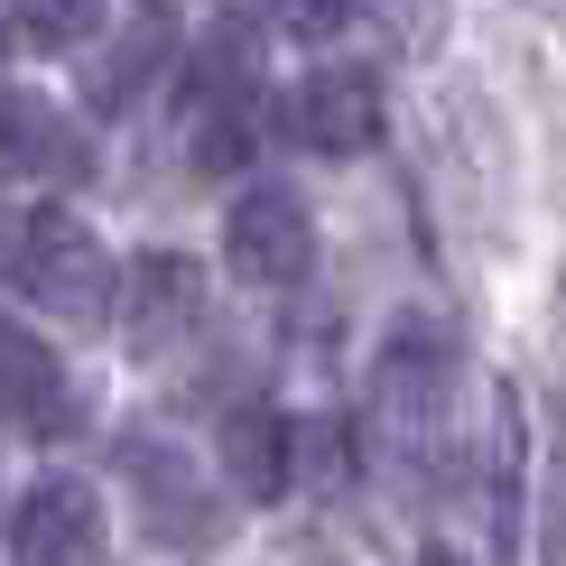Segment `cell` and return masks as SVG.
Segmentation results:
<instances>
[{
  "instance_id": "cell-1",
  "label": "cell",
  "mask_w": 566,
  "mask_h": 566,
  "mask_svg": "<svg viewBox=\"0 0 566 566\" xmlns=\"http://www.w3.org/2000/svg\"><path fill=\"white\" fill-rule=\"evenodd\" d=\"M10 289L29 297L38 316L103 325V306H112V261H103V242H93L65 205H38V214H19V232H10Z\"/></svg>"
},
{
  "instance_id": "cell-2",
  "label": "cell",
  "mask_w": 566,
  "mask_h": 566,
  "mask_svg": "<svg viewBox=\"0 0 566 566\" xmlns=\"http://www.w3.org/2000/svg\"><path fill=\"white\" fill-rule=\"evenodd\" d=\"M223 261H232V279H251V289H297V279L316 270V214H306V196H289V186L242 196L232 223H223Z\"/></svg>"
},
{
  "instance_id": "cell-3",
  "label": "cell",
  "mask_w": 566,
  "mask_h": 566,
  "mask_svg": "<svg viewBox=\"0 0 566 566\" xmlns=\"http://www.w3.org/2000/svg\"><path fill=\"white\" fill-rule=\"evenodd\" d=\"M10 566H103V502L84 474H38L10 511Z\"/></svg>"
},
{
  "instance_id": "cell-4",
  "label": "cell",
  "mask_w": 566,
  "mask_h": 566,
  "mask_svg": "<svg viewBox=\"0 0 566 566\" xmlns=\"http://www.w3.org/2000/svg\"><path fill=\"white\" fill-rule=\"evenodd\" d=\"M316 158H353L381 139V84H371V65H325V75L297 84V103L279 112Z\"/></svg>"
},
{
  "instance_id": "cell-5",
  "label": "cell",
  "mask_w": 566,
  "mask_h": 566,
  "mask_svg": "<svg viewBox=\"0 0 566 566\" xmlns=\"http://www.w3.org/2000/svg\"><path fill=\"white\" fill-rule=\"evenodd\" d=\"M10 428L29 446H65L84 428V390L56 371V353H46L29 325H10Z\"/></svg>"
},
{
  "instance_id": "cell-6",
  "label": "cell",
  "mask_w": 566,
  "mask_h": 566,
  "mask_svg": "<svg viewBox=\"0 0 566 566\" xmlns=\"http://www.w3.org/2000/svg\"><path fill=\"white\" fill-rule=\"evenodd\" d=\"M371 409H381V428H390L399 446H418V437L446 418V344L399 335V344L381 353V371H371Z\"/></svg>"
},
{
  "instance_id": "cell-7",
  "label": "cell",
  "mask_w": 566,
  "mask_h": 566,
  "mask_svg": "<svg viewBox=\"0 0 566 566\" xmlns=\"http://www.w3.org/2000/svg\"><path fill=\"white\" fill-rule=\"evenodd\" d=\"M205 316V270L186 261V251H149V261L130 270V306H122V335L139 353H168L186 325Z\"/></svg>"
},
{
  "instance_id": "cell-8",
  "label": "cell",
  "mask_w": 566,
  "mask_h": 566,
  "mask_svg": "<svg viewBox=\"0 0 566 566\" xmlns=\"http://www.w3.org/2000/svg\"><path fill=\"white\" fill-rule=\"evenodd\" d=\"M223 474H232L242 502H279V492L297 483V428H289L279 409H261V399L232 409V418H223Z\"/></svg>"
},
{
  "instance_id": "cell-9",
  "label": "cell",
  "mask_w": 566,
  "mask_h": 566,
  "mask_svg": "<svg viewBox=\"0 0 566 566\" xmlns=\"http://www.w3.org/2000/svg\"><path fill=\"white\" fill-rule=\"evenodd\" d=\"M0 158H10V177H65V186L93 177V149L65 130V112L46 103V93H29V84H10V149Z\"/></svg>"
},
{
  "instance_id": "cell-10",
  "label": "cell",
  "mask_w": 566,
  "mask_h": 566,
  "mask_svg": "<svg viewBox=\"0 0 566 566\" xmlns=\"http://www.w3.org/2000/svg\"><path fill=\"white\" fill-rule=\"evenodd\" d=\"M177 56V29H168V10H139L122 38L103 46V65L84 75V93H93V112H130L139 93L158 84V65Z\"/></svg>"
},
{
  "instance_id": "cell-11",
  "label": "cell",
  "mask_w": 566,
  "mask_h": 566,
  "mask_svg": "<svg viewBox=\"0 0 566 566\" xmlns=\"http://www.w3.org/2000/svg\"><path fill=\"white\" fill-rule=\"evenodd\" d=\"M251 149H261V103L186 112V158H196V177H232V168H251Z\"/></svg>"
},
{
  "instance_id": "cell-12",
  "label": "cell",
  "mask_w": 566,
  "mask_h": 566,
  "mask_svg": "<svg viewBox=\"0 0 566 566\" xmlns=\"http://www.w3.org/2000/svg\"><path fill=\"white\" fill-rule=\"evenodd\" d=\"M93 19H103V0H10V29L29 46H75L93 38Z\"/></svg>"
},
{
  "instance_id": "cell-13",
  "label": "cell",
  "mask_w": 566,
  "mask_h": 566,
  "mask_svg": "<svg viewBox=\"0 0 566 566\" xmlns=\"http://www.w3.org/2000/svg\"><path fill=\"white\" fill-rule=\"evenodd\" d=\"M297 483H344V428L335 418L297 428Z\"/></svg>"
},
{
  "instance_id": "cell-14",
  "label": "cell",
  "mask_w": 566,
  "mask_h": 566,
  "mask_svg": "<svg viewBox=\"0 0 566 566\" xmlns=\"http://www.w3.org/2000/svg\"><path fill=\"white\" fill-rule=\"evenodd\" d=\"M270 19L289 38H335L344 19H353V0H270Z\"/></svg>"
},
{
  "instance_id": "cell-15",
  "label": "cell",
  "mask_w": 566,
  "mask_h": 566,
  "mask_svg": "<svg viewBox=\"0 0 566 566\" xmlns=\"http://www.w3.org/2000/svg\"><path fill=\"white\" fill-rule=\"evenodd\" d=\"M418 566H464V557L455 548H418Z\"/></svg>"
}]
</instances>
